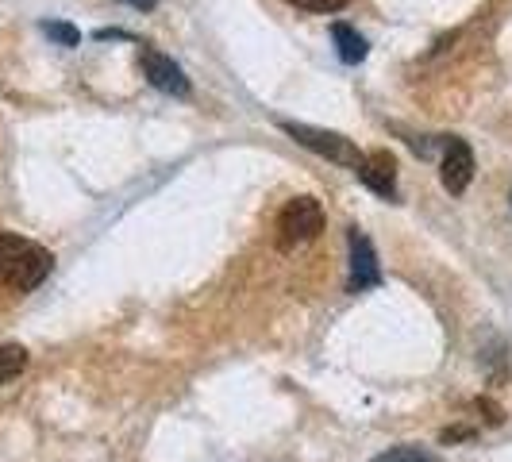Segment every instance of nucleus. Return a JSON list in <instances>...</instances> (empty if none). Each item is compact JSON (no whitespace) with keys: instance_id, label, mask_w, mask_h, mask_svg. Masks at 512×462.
Segmentation results:
<instances>
[{"instance_id":"39448f33","label":"nucleus","mask_w":512,"mask_h":462,"mask_svg":"<svg viewBox=\"0 0 512 462\" xmlns=\"http://www.w3.org/2000/svg\"><path fill=\"white\" fill-rule=\"evenodd\" d=\"M139 62H143V77L151 81L158 93H170V97H189V77L181 70L174 58H166L162 51H154V47H143L139 51Z\"/></svg>"},{"instance_id":"f8f14e48","label":"nucleus","mask_w":512,"mask_h":462,"mask_svg":"<svg viewBox=\"0 0 512 462\" xmlns=\"http://www.w3.org/2000/svg\"><path fill=\"white\" fill-rule=\"evenodd\" d=\"M293 8H305V12H339L347 8V0H289Z\"/></svg>"},{"instance_id":"ddd939ff","label":"nucleus","mask_w":512,"mask_h":462,"mask_svg":"<svg viewBox=\"0 0 512 462\" xmlns=\"http://www.w3.org/2000/svg\"><path fill=\"white\" fill-rule=\"evenodd\" d=\"M120 4H131V8H139V12H151L158 0H120Z\"/></svg>"},{"instance_id":"20e7f679","label":"nucleus","mask_w":512,"mask_h":462,"mask_svg":"<svg viewBox=\"0 0 512 462\" xmlns=\"http://www.w3.org/2000/svg\"><path fill=\"white\" fill-rule=\"evenodd\" d=\"M347 243H351V278H347V293H366V289L382 285V266H378L374 243L366 239V231L351 228L347 231Z\"/></svg>"},{"instance_id":"1a4fd4ad","label":"nucleus","mask_w":512,"mask_h":462,"mask_svg":"<svg viewBox=\"0 0 512 462\" xmlns=\"http://www.w3.org/2000/svg\"><path fill=\"white\" fill-rule=\"evenodd\" d=\"M27 370V351L16 343H4L0 347V385H8L12 378H20Z\"/></svg>"},{"instance_id":"9b49d317","label":"nucleus","mask_w":512,"mask_h":462,"mask_svg":"<svg viewBox=\"0 0 512 462\" xmlns=\"http://www.w3.org/2000/svg\"><path fill=\"white\" fill-rule=\"evenodd\" d=\"M43 31L51 35L54 43H62V47H77L81 43V31L70 24H58V20H51V24H43Z\"/></svg>"},{"instance_id":"4468645a","label":"nucleus","mask_w":512,"mask_h":462,"mask_svg":"<svg viewBox=\"0 0 512 462\" xmlns=\"http://www.w3.org/2000/svg\"><path fill=\"white\" fill-rule=\"evenodd\" d=\"M470 432L466 428H455V432H443V443H455V439H466Z\"/></svg>"},{"instance_id":"7ed1b4c3","label":"nucleus","mask_w":512,"mask_h":462,"mask_svg":"<svg viewBox=\"0 0 512 462\" xmlns=\"http://www.w3.org/2000/svg\"><path fill=\"white\" fill-rule=\"evenodd\" d=\"M278 128L289 135V139H297L301 147L308 151H316L320 158H328V162H339V166H351V170H359L362 166V151L351 143V139H343V135H335V131H320V128H308V124H293V120H282Z\"/></svg>"},{"instance_id":"f03ea898","label":"nucleus","mask_w":512,"mask_h":462,"mask_svg":"<svg viewBox=\"0 0 512 462\" xmlns=\"http://www.w3.org/2000/svg\"><path fill=\"white\" fill-rule=\"evenodd\" d=\"M324 231V208L316 197H293L278 216V247L282 251H297L312 243Z\"/></svg>"},{"instance_id":"0eeeda50","label":"nucleus","mask_w":512,"mask_h":462,"mask_svg":"<svg viewBox=\"0 0 512 462\" xmlns=\"http://www.w3.org/2000/svg\"><path fill=\"white\" fill-rule=\"evenodd\" d=\"M355 178L366 185V189H374L378 197H397V158L389 151H370L362 154V166L355 170Z\"/></svg>"},{"instance_id":"6e6552de","label":"nucleus","mask_w":512,"mask_h":462,"mask_svg":"<svg viewBox=\"0 0 512 462\" xmlns=\"http://www.w3.org/2000/svg\"><path fill=\"white\" fill-rule=\"evenodd\" d=\"M332 39H335V47H339V58L347 62V66H355V62H362L366 58V39H362L355 27H347V24H335L332 27Z\"/></svg>"},{"instance_id":"9d476101","label":"nucleus","mask_w":512,"mask_h":462,"mask_svg":"<svg viewBox=\"0 0 512 462\" xmlns=\"http://www.w3.org/2000/svg\"><path fill=\"white\" fill-rule=\"evenodd\" d=\"M374 462H439V455L424 451V447H412V443H401V447H389L382 455H374Z\"/></svg>"},{"instance_id":"f257e3e1","label":"nucleus","mask_w":512,"mask_h":462,"mask_svg":"<svg viewBox=\"0 0 512 462\" xmlns=\"http://www.w3.org/2000/svg\"><path fill=\"white\" fill-rule=\"evenodd\" d=\"M51 266H54V258L47 247L31 243L24 235L0 231V285H4V289L27 293V289L47 282Z\"/></svg>"},{"instance_id":"423d86ee","label":"nucleus","mask_w":512,"mask_h":462,"mask_svg":"<svg viewBox=\"0 0 512 462\" xmlns=\"http://www.w3.org/2000/svg\"><path fill=\"white\" fill-rule=\"evenodd\" d=\"M443 166H439V178H443V189L447 193H466V185L474 181V151L466 147V139H447L443 143Z\"/></svg>"}]
</instances>
